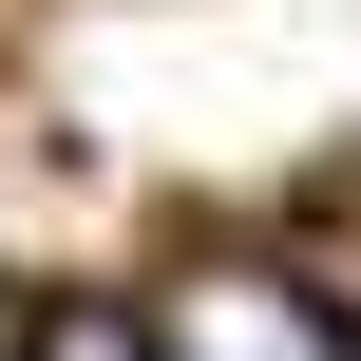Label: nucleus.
<instances>
[{"mask_svg": "<svg viewBox=\"0 0 361 361\" xmlns=\"http://www.w3.org/2000/svg\"><path fill=\"white\" fill-rule=\"evenodd\" d=\"M152 361H361L324 286H286L267 247H190L152 286Z\"/></svg>", "mask_w": 361, "mask_h": 361, "instance_id": "f257e3e1", "label": "nucleus"}, {"mask_svg": "<svg viewBox=\"0 0 361 361\" xmlns=\"http://www.w3.org/2000/svg\"><path fill=\"white\" fill-rule=\"evenodd\" d=\"M19 361H152V324H95V305H57V324H38Z\"/></svg>", "mask_w": 361, "mask_h": 361, "instance_id": "f03ea898", "label": "nucleus"}, {"mask_svg": "<svg viewBox=\"0 0 361 361\" xmlns=\"http://www.w3.org/2000/svg\"><path fill=\"white\" fill-rule=\"evenodd\" d=\"M19 343H38V324H19V305H0V361H19Z\"/></svg>", "mask_w": 361, "mask_h": 361, "instance_id": "7ed1b4c3", "label": "nucleus"}]
</instances>
